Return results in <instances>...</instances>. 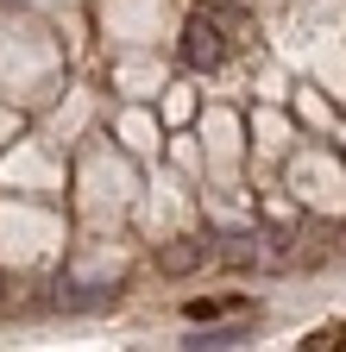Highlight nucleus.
<instances>
[{
    "instance_id": "1",
    "label": "nucleus",
    "mask_w": 346,
    "mask_h": 352,
    "mask_svg": "<svg viewBox=\"0 0 346 352\" xmlns=\"http://www.w3.org/2000/svg\"><path fill=\"white\" fill-rule=\"evenodd\" d=\"M189 38H195V44H189V57H195V63H208V57H221V51H227V44H221V32H214L208 19H202Z\"/></svg>"
}]
</instances>
